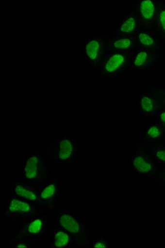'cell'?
<instances>
[{"instance_id": "4fadbf2b", "label": "cell", "mask_w": 165, "mask_h": 248, "mask_svg": "<svg viewBox=\"0 0 165 248\" xmlns=\"http://www.w3.org/2000/svg\"><path fill=\"white\" fill-rule=\"evenodd\" d=\"M135 42L136 48L150 50L165 56V42L156 31L138 29L135 35Z\"/></svg>"}, {"instance_id": "ac0fdd59", "label": "cell", "mask_w": 165, "mask_h": 248, "mask_svg": "<svg viewBox=\"0 0 165 248\" xmlns=\"http://www.w3.org/2000/svg\"><path fill=\"white\" fill-rule=\"evenodd\" d=\"M139 141L145 144L165 142V131L156 120H153L146 126L144 136Z\"/></svg>"}, {"instance_id": "7a4b0ae2", "label": "cell", "mask_w": 165, "mask_h": 248, "mask_svg": "<svg viewBox=\"0 0 165 248\" xmlns=\"http://www.w3.org/2000/svg\"><path fill=\"white\" fill-rule=\"evenodd\" d=\"M43 155L49 157L55 166H62L74 162L78 155V146L70 135L51 140L45 145Z\"/></svg>"}, {"instance_id": "6da1fadb", "label": "cell", "mask_w": 165, "mask_h": 248, "mask_svg": "<svg viewBox=\"0 0 165 248\" xmlns=\"http://www.w3.org/2000/svg\"><path fill=\"white\" fill-rule=\"evenodd\" d=\"M56 225L67 232L71 237L77 247H91L96 235L82 221L66 210L64 206L54 210Z\"/></svg>"}, {"instance_id": "7c38bea8", "label": "cell", "mask_w": 165, "mask_h": 248, "mask_svg": "<svg viewBox=\"0 0 165 248\" xmlns=\"http://www.w3.org/2000/svg\"><path fill=\"white\" fill-rule=\"evenodd\" d=\"M10 191L11 196L41 204L39 193L34 183L12 177L10 178Z\"/></svg>"}, {"instance_id": "d4e9b609", "label": "cell", "mask_w": 165, "mask_h": 248, "mask_svg": "<svg viewBox=\"0 0 165 248\" xmlns=\"http://www.w3.org/2000/svg\"><path fill=\"white\" fill-rule=\"evenodd\" d=\"M156 120L165 131V109L161 108L155 120Z\"/></svg>"}, {"instance_id": "8992f818", "label": "cell", "mask_w": 165, "mask_h": 248, "mask_svg": "<svg viewBox=\"0 0 165 248\" xmlns=\"http://www.w3.org/2000/svg\"><path fill=\"white\" fill-rule=\"evenodd\" d=\"M130 161L132 169L142 177L152 179L158 169L146 146L139 141Z\"/></svg>"}, {"instance_id": "9a60e30c", "label": "cell", "mask_w": 165, "mask_h": 248, "mask_svg": "<svg viewBox=\"0 0 165 248\" xmlns=\"http://www.w3.org/2000/svg\"><path fill=\"white\" fill-rule=\"evenodd\" d=\"M107 50L132 53L136 48L135 36L107 35Z\"/></svg>"}, {"instance_id": "5bb4252c", "label": "cell", "mask_w": 165, "mask_h": 248, "mask_svg": "<svg viewBox=\"0 0 165 248\" xmlns=\"http://www.w3.org/2000/svg\"><path fill=\"white\" fill-rule=\"evenodd\" d=\"M161 106L154 93L153 86L148 85L139 97V108L145 117L155 120Z\"/></svg>"}, {"instance_id": "e0dca14e", "label": "cell", "mask_w": 165, "mask_h": 248, "mask_svg": "<svg viewBox=\"0 0 165 248\" xmlns=\"http://www.w3.org/2000/svg\"><path fill=\"white\" fill-rule=\"evenodd\" d=\"M47 243L50 248H68L75 245L72 237L66 231L54 225L47 232Z\"/></svg>"}, {"instance_id": "ba28073f", "label": "cell", "mask_w": 165, "mask_h": 248, "mask_svg": "<svg viewBox=\"0 0 165 248\" xmlns=\"http://www.w3.org/2000/svg\"><path fill=\"white\" fill-rule=\"evenodd\" d=\"M107 35H98L88 40L83 46L85 58L94 71L103 61L107 51Z\"/></svg>"}, {"instance_id": "277c9868", "label": "cell", "mask_w": 165, "mask_h": 248, "mask_svg": "<svg viewBox=\"0 0 165 248\" xmlns=\"http://www.w3.org/2000/svg\"><path fill=\"white\" fill-rule=\"evenodd\" d=\"M44 156L43 151L36 149L26 158L21 170L23 180L36 183L51 178L50 170Z\"/></svg>"}, {"instance_id": "3957f363", "label": "cell", "mask_w": 165, "mask_h": 248, "mask_svg": "<svg viewBox=\"0 0 165 248\" xmlns=\"http://www.w3.org/2000/svg\"><path fill=\"white\" fill-rule=\"evenodd\" d=\"M131 53L107 50L100 66L94 71L98 78H118L131 68Z\"/></svg>"}, {"instance_id": "ffe728a7", "label": "cell", "mask_w": 165, "mask_h": 248, "mask_svg": "<svg viewBox=\"0 0 165 248\" xmlns=\"http://www.w3.org/2000/svg\"><path fill=\"white\" fill-rule=\"evenodd\" d=\"M42 241L27 238L23 236L16 234L9 240V247L16 248H37L41 246Z\"/></svg>"}, {"instance_id": "52a82bcc", "label": "cell", "mask_w": 165, "mask_h": 248, "mask_svg": "<svg viewBox=\"0 0 165 248\" xmlns=\"http://www.w3.org/2000/svg\"><path fill=\"white\" fill-rule=\"evenodd\" d=\"M162 1L140 0L134 2L137 15L139 29L156 31L157 18Z\"/></svg>"}, {"instance_id": "7402d4cb", "label": "cell", "mask_w": 165, "mask_h": 248, "mask_svg": "<svg viewBox=\"0 0 165 248\" xmlns=\"http://www.w3.org/2000/svg\"><path fill=\"white\" fill-rule=\"evenodd\" d=\"M152 180L165 188V167H158Z\"/></svg>"}, {"instance_id": "d6986e66", "label": "cell", "mask_w": 165, "mask_h": 248, "mask_svg": "<svg viewBox=\"0 0 165 248\" xmlns=\"http://www.w3.org/2000/svg\"><path fill=\"white\" fill-rule=\"evenodd\" d=\"M144 144L148 150L158 168L165 167V142Z\"/></svg>"}, {"instance_id": "9c48e42d", "label": "cell", "mask_w": 165, "mask_h": 248, "mask_svg": "<svg viewBox=\"0 0 165 248\" xmlns=\"http://www.w3.org/2000/svg\"><path fill=\"white\" fill-rule=\"evenodd\" d=\"M48 220V216L42 214L22 220L19 222L21 226L16 234L42 241Z\"/></svg>"}, {"instance_id": "5b68a950", "label": "cell", "mask_w": 165, "mask_h": 248, "mask_svg": "<svg viewBox=\"0 0 165 248\" xmlns=\"http://www.w3.org/2000/svg\"><path fill=\"white\" fill-rule=\"evenodd\" d=\"M41 204L11 196L5 205V217L12 221L19 222L27 218L42 214Z\"/></svg>"}, {"instance_id": "44dd1931", "label": "cell", "mask_w": 165, "mask_h": 248, "mask_svg": "<svg viewBox=\"0 0 165 248\" xmlns=\"http://www.w3.org/2000/svg\"><path fill=\"white\" fill-rule=\"evenodd\" d=\"M156 31L165 42V2H161L157 18Z\"/></svg>"}, {"instance_id": "603a6c76", "label": "cell", "mask_w": 165, "mask_h": 248, "mask_svg": "<svg viewBox=\"0 0 165 248\" xmlns=\"http://www.w3.org/2000/svg\"><path fill=\"white\" fill-rule=\"evenodd\" d=\"M112 247L111 242L101 236L97 237L96 238H94L91 246L92 248H109Z\"/></svg>"}, {"instance_id": "cb8c5ba5", "label": "cell", "mask_w": 165, "mask_h": 248, "mask_svg": "<svg viewBox=\"0 0 165 248\" xmlns=\"http://www.w3.org/2000/svg\"><path fill=\"white\" fill-rule=\"evenodd\" d=\"M153 91L161 107L165 109V90L153 86Z\"/></svg>"}, {"instance_id": "2e32d148", "label": "cell", "mask_w": 165, "mask_h": 248, "mask_svg": "<svg viewBox=\"0 0 165 248\" xmlns=\"http://www.w3.org/2000/svg\"><path fill=\"white\" fill-rule=\"evenodd\" d=\"M138 20L134 6L120 21L113 34L119 36H134L138 30Z\"/></svg>"}, {"instance_id": "8fae6325", "label": "cell", "mask_w": 165, "mask_h": 248, "mask_svg": "<svg viewBox=\"0 0 165 248\" xmlns=\"http://www.w3.org/2000/svg\"><path fill=\"white\" fill-rule=\"evenodd\" d=\"M38 190L41 204L45 208L54 210L60 193V184L56 178H49L34 183Z\"/></svg>"}, {"instance_id": "30bf717a", "label": "cell", "mask_w": 165, "mask_h": 248, "mask_svg": "<svg viewBox=\"0 0 165 248\" xmlns=\"http://www.w3.org/2000/svg\"><path fill=\"white\" fill-rule=\"evenodd\" d=\"M165 56L150 50L136 48L131 53V68L137 73L150 70Z\"/></svg>"}]
</instances>
